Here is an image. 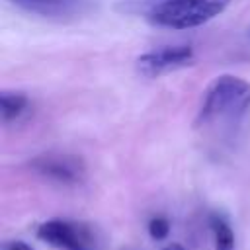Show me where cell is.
<instances>
[{
    "label": "cell",
    "instance_id": "8fae6325",
    "mask_svg": "<svg viewBox=\"0 0 250 250\" xmlns=\"http://www.w3.org/2000/svg\"><path fill=\"white\" fill-rule=\"evenodd\" d=\"M164 250H186V248H184L182 244H176V242H172V244H168Z\"/></svg>",
    "mask_w": 250,
    "mask_h": 250
},
{
    "label": "cell",
    "instance_id": "6da1fadb",
    "mask_svg": "<svg viewBox=\"0 0 250 250\" xmlns=\"http://www.w3.org/2000/svg\"><path fill=\"white\" fill-rule=\"evenodd\" d=\"M250 113V82L223 74L217 76L205 90L203 104L197 115V127L221 129L232 133Z\"/></svg>",
    "mask_w": 250,
    "mask_h": 250
},
{
    "label": "cell",
    "instance_id": "8992f818",
    "mask_svg": "<svg viewBox=\"0 0 250 250\" xmlns=\"http://www.w3.org/2000/svg\"><path fill=\"white\" fill-rule=\"evenodd\" d=\"M29 14L51 20H70L84 14L90 6V0H10Z\"/></svg>",
    "mask_w": 250,
    "mask_h": 250
},
{
    "label": "cell",
    "instance_id": "52a82bcc",
    "mask_svg": "<svg viewBox=\"0 0 250 250\" xmlns=\"http://www.w3.org/2000/svg\"><path fill=\"white\" fill-rule=\"evenodd\" d=\"M27 107V98L20 92H2L0 96V113H2V121L10 123L16 121Z\"/></svg>",
    "mask_w": 250,
    "mask_h": 250
},
{
    "label": "cell",
    "instance_id": "30bf717a",
    "mask_svg": "<svg viewBox=\"0 0 250 250\" xmlns=\"http://www.w3.org/2000/svg\"><path fill=\"white\" fill-rule=\"evenodd\" d=\"M6 250H33L31 246H27L25 242H21V240H14V242H10L8 244V248Z\"/></svg>",
    "mask_w": 250,
    "mask_h": 250
},
{
    "label": "cell",
    "instance_id": "9c48e42d",
    "mask_svg": "<svg viewBox=\"0 0 250 250\" xmlns=\"http://www.w3.org/2000/svg\"><path fill=\"white\" fill-rule=\"evenodd\" d=\"M170 232V223L164 219V217H154L150 219L148 223V234L154 238V240H164Z\"/></svg>",
    "mask_w": 250,
    "mask_h": 250
},
{
    "label": "cell",
    "instance_id": "7a4b0ae2",
    "mask_svg": "<svg viewBox=\"0 0 250 250\" xmlns=\"http://www.w3.org/2000/svg\"><path fill=\"white\" fill-rule=\"evenodd\" d=\"M230 2L232 0H156L148 8V20L168 29H191L223 14Z\"/></svg>",
    "mask_w": 250,
    "mask_h": 250
},
{
    "label": "cell",
    "instance_id": "277c9868",
    "mask_svg": "<svg viewBox=\"0 0 250 250\" xmlns=\"http://www.w3.org/2000/svg\"><path fill=\"white\" fill-rule=\"evenodd\" d=\"M191 61H193V49L189 45H166V47L143 53L135 64L143 76L156 78L170 70L188 66L191 64Z\"/></svg>",
    "mask_w": 250,
    "mask_h": 250
},
{
    "label": "cell",
    "instance_id": "ba28073f",
    "mask_svg": "<svg viewBox=\"0 0 250 250\" xmlns=\"http://www.w3.org/2000/svg\"><path fill=\"white\" fill-rule=\"evenodd\" d=\"M211 229L215 236V250H234V234L230 225L223 217H213L211 219Z\"/></svg>",
    "mask_w": 250,
    "mask_h": 250
},
{
    "label": "cell",
    "instance_id": "5b68a950",
    "mask_svg": "<svg viewBox=\"0 0 250 250\" xmlns=\"http://www.w3.org/2000/svg\"><path fill=\"white\" fill-rule=\"evenodd\" d=\"M31 168L61 184H78L84 178V164L72 154H41L31 162Z\"/></svg>",
    "mask_w": 250,
    "mask_h": 250
},
{
    "label": "cell",
    "instance_id": "3957f363",
    "mask_svg": "<svg viewBox=\"0 0 250 250\" xmlns=\"http://www.w3.org/2000/svg\"><path fill=\"white\" fill-rule=\"evenodd\" d=\"M37 236L51 246L62 250H96V238L88 227L64 219L45 221L37 229Z\"/></svg>",
    "mask_w": 250,
    "mask_h": 250
}]
</instances>
